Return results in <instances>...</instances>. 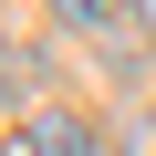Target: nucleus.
Here are the masks:
<instances>
[{"label": "nucleus", "instance_id": "f257e3e1", "mask_svg": "<svg viewBox=\"0 0 156 156\" xmlns=\"http://www.w3.org/2000/svg\"><path fill=\"white\" fill-rule=\"evenodd\" d=\"M52 21H62L73 42H94L115 73H135V62H146V42H135V0H52Z\"/></svg>", "mask_w": 156, "mask_h": 156}, {"label": "nucleus", "instance_id": "f03ea898", "mask_svg": "<svg viewBox=\"0 0 156 156\" xmlns=\"http://www.w3.org/2000/svg\"><path fill=\"white\" fill-rule=\"evenodd\" d=\"M11 156H104V135L73 115V104H31L21 135H11Z\"/></svg>", "mask_w": 156, "mask_h": 156}, {"label": "nucleus", "instance_id": "7ed1b4c3", "mask_svg": "<svg viewBox=\"0 0 156 156\" xmlns=\"http://www.w3.org/2000/svg\"><path fill=\"white\" fill-rule=\"evenodd\" d=\"M135 21H146V31H156V0H135Z\"/></svg>", "mask_w": 156, "mask_h": 156}]
</instances>
